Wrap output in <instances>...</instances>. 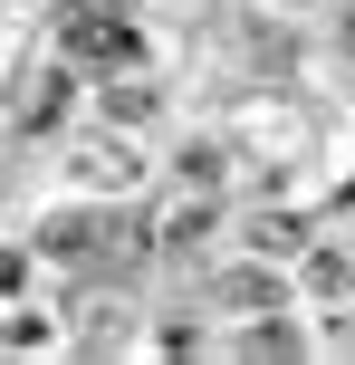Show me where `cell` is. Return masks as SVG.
I'll list each match as a JSON object with an SVG mask.
<instances>
[{"label": "cell", "instance_id": "6da1fadb", "mask_svg": "<svg viewBox=\"0 0 355 365\" xmlns=\"http://www.w3.org/2000/svg\"><path fill=\"white\" fill-rule=\"evenodd\" d=\"M58 38H68V58H77V68H96V77H115V68H134V58H144V38H134L125 0H77Z\"/></svg>", "mask_w": 355, "mask_h": 365}, {"label": "cell", "instance_id": "7a4b0ae2", "mask_svg": "<svg viewBox=\"0 0 355 365\" xmlns=\"http://www.w3.org/2000/svg\"><path fill=\"white\" fill-rule=\"evenodd\" d=\"M106 221H115V212H96V202H58V212L38 221L29 250H38V259H96V231H106Z\"/></svg>", "mask_w": 355, "mask_h": 365}, {"label": "cell", "instance_id": "3957f363", "mask_svg": "<svg viewBox=\"0 0 355 365\" xmlns=\"http://www.w3.org/2000/svg\"><path fill=\"white\" fill-rule=\"evenodd\" d=\"M279 298H288L279 269H231V279H221V308H279Z\"/></svg>", "mask_w": 355, "mask_h": 365}, {"label": "cell", "instance_id": "277c9868", "mask_svg": "<svg viewBox=\"0 0 355 365\" xmlns=\"http://www.w3.org/2000/svg\"><path fill=\"white\" fill-rule=\"evenodd\" d=\"M96 106H106V125H154V87H134V77H125V87L106 77V96H96Z\"/></svg>", "mask_w": 355, "mask_h": 365}, {"label": "cell", "instance_id": "5b68a950", "mask_svg": "<svg viewBox=\"0 0 355 365\" xmlns=\"http://www.w3.org/2000/svg\"><path fill=\"white\" fill-rule=\"evenodd\" d=\"M250 250H260V259H288V250H307V240H298L288 212H260V221H250Z\"/></svg>", "mask_w": 355, "mask_h": 365}, {"label": "cell", "instance_id": "8992f818", "mask_svg": "<svg viewBox=\"0 0 355 365\" xmlns=\"http://www.w3.org/2000/svg\"><path fill=\"white\" fill-rule=\"evenodd\" d=\"M298 346H307L298 327H250V336H240V356H298Z\"/></svg>", "mask_w": 355, "mask_h": 365}, {"label": "cell", "instance_id": "52a82bcc", "mask_svg": "<svg viewBox=\"0 0 355 365\" xmlns=\"http://www.w3.org/2000/svg\"><path fill=\"white\" fill-rule=\"evenodd\" d=\"M183 182H221V145H192L183 154Z\"/></svg>", "mask_w": 355, "mask_h": 365}, {"label": "cell", "instance_id": "ba28073f", "mask_svg": "<svg viewBox=\"0 0 355 365\" xmlns=\"http://www.w3.org/2000/svg\"><path fill=\"white\" fill-rule=\"evenodd\" d=\"M29 279V250H0V289H19Z\"/></svg>", "mask_w": 355, "mask_h": 365}]
</instances>
